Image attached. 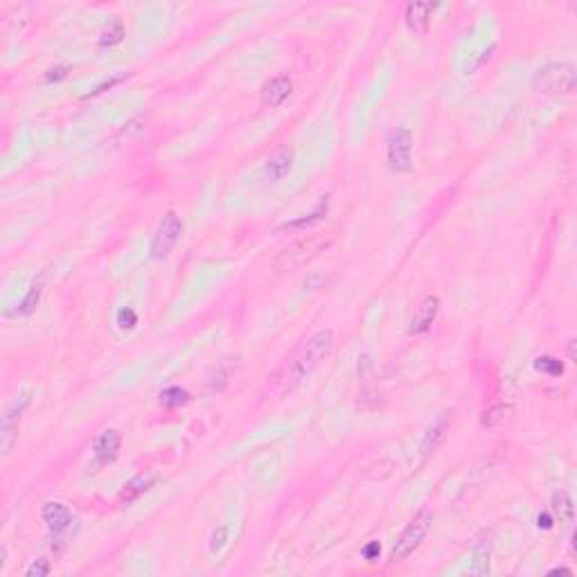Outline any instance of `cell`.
Segmentation results:
<instances>
[{
    "label": "cell",
    "mask_w": 577,
    "mask_h": 577,
    "mask_svg": "<svg viewBox=\"0 0 577 577\" xmlns=\"http://www.w3.org/2000/svg\"><path fill=\"white\" fill-rule=\"evenodd\" d=\"M331 350H334V334L329 329H320V331L311 334V336L286 359V363L279 368V372L273 377V386H275L277 395H284L288 390H293L298 384H302V379L309 377Z\"/></svg>",
    "instance_id": "obj_1"
},
{
    "label": "cell",
    "mask_w": 577,
    "mask_h": 577,
    "mask_svg": "<svg viewBox=\"0 0 577 577\" xmlns=\"http://www.w3.org/2000/svg\"><path fill=\"white\" fill-rule=\"evenodd\" d=\"M575 84H577V72L571 63H546L532 77V86L539 93H548V95H568L575 90Z\"/></svg>",
    "instance_id": "obj_2"
},
{
    "label": "cell",
    "mask_w": 577,
    "mask_h": 577,
    "mask_svg": "<svg viewBox=\"0 0 577 577\" xmlns=\"http://www.w3.org/2000/svg\"><path fill=\"white\" fill-rule=\"evenodd\" d=\"M331 243V239L322 237V234H311V237H304L300 241L286 246L279 255L273 259V266L277 270H293L304 266L307 261L313 259L320 250H325Z\"/></svg>",
    "instance_id": "obj_3"
},
{
    "label": "cell",
    "mask_w": 577,
    "mask_h": 577,
    "mask_svg": "<svg viewBox=\"0 0 577 577\" xmlns=\"http://www.w3.org/2000/svg\"><path fill=\"white\" fill-rule=\"evenodd\" d=\"M433 526V514L431 512H420L417 517H415L408 526H406V530L399 535V539H397V544L393 546V553H390V562L397 564V562H404L406 557H408L411 553H415V548H420V544L424 541V537L429 535V530Z\"/></svg>",
    "instance_id": "obj_4"
},
{
    "label": "cell",
    "mask_w": 577,
    "mask_h": 577,
    "mask_svg": "<svg viewBox=\"0 0 577 577\" xmlns=\"http://www.w3.org/2000/svg\"><path fill=\"white\" fill-rule=\"evenodd\" d=\"M183 219L174 212V210H167L162 214V219L158 221V228L153 232V239H151V259H165L174 246L178 243L180 234H183Z\"/></svg>",
    "instance_id": "obj_5"
},
{
    "label": "cell",
    "mask_w": 577,
    "mask_h": 577,
    "mask_svg": "<svg viewBox=\"0 0 577 577\" xmlns=\"http://www.w3.org/2000/svg\"><path fill=\"white\" fill-rule=\"evenodd\" d=\"M388 167L397 174H406L413 167V133L406 126H397L386 138Z\"/></svg>",
    "instance_id": "obj_6"
},
{
    "label": "cell",
    "mask_w": 577,
    "mask_h": 577,
    "mask_svg": "<svg viewBox=\"0 0 577 577\" xmlns=\"http://www.w3.org/2000/svg\"><path fill=\"white\" fill-rule=\"evenodd\" d=\"M32 404V393L23 390L18 393L12 402L7 404V408L0 420V447H3V456H9L14 449V442L18 438V422H21L23 413L27 411V406Z\"/></svg>",
    "instance_id": "obj_7"
},
{
    "label": "cell",
    "mask_w": 577,
    "mask_h": 577,
    "mask_svg": "<svg viewBox=\"0 0 577 577\" xmlns=\"http://www.w3.org/2000/svg\"><path fill=\"white\" fill-rule=\"evenodd\" d=\"M41 517H43L45 526H48L52 537H63L72 528V523H75V517H72V512H70L68 505L54 503V501L43 505Z\"/></svg>",
    "instance_id": "obj_8"
},
{
    "label": "cell",
    "mask_w": 577,
    "mask_h": 577,
    "mask_svg": "<svg viewBox=\"0 0 577 577\" xmlns=\"http://www.w3.org/2000/svg\"><path fill=\"white\" fill-rule=\"evenodd\" d=\"M293 93V81L288 79L286 75H279V77H273V79H268L264 86H261V104L268 106V108H275L284 102V99Z\"/></svg>",
    "instance_id": "obj_9"
},
{
    "label": "cell",
    "mask_w": 577,
    "mask_h": 577,
    "mask_svg": "<svg viewBox=\"0 0 577 577\" xmlns=\"http://www.w3.org/2000/svg\"><path fill=\"white\" fill-rule=\"evenodd\" d=\"M438 311H440V298L438 295H427L417 304V309H415L408 331L411 334H424L433 325V320L438 318Z\"/></svg>",
    "instance_id": "obj_10"
},
{
    "label": "cell",
    "mask_w": 577,
    "mask_h": 577,
    "mask_svg": "<svg viewBox=\"0 0 577 577\" xmlns=\"http://www.w3.org/2000/svg\"><path fill=\"white\" fill-rule=\"evenodd\" d=\"M291 167H293V149L279 147V149H275L273 153H270V158L266 160L264 176L268 180H273V183H277V180H282L288 171H291Z\"/></svg>",
    "instance_id": "obj_11"
},
{
    "label": "cell",
    "mask_w": 577,
    "mask_h": 577,
    "mask_svg": "<svg viewBox=\"0 0 577 577\" xmlns=\"http://www.w3.org/2000/svg\"><path fill=\"white\" fill-rule=\"evenodd\" d=\"M120 445H122V438H120V433L117 431H102L97 436L95 440V445H93V454H95V460L97 463H111V460H115L117 456V451H120Z\"/></svg>",
    "instance_id": "obj_12"
},
{
    "label": "cell",
    "mask_w": 577,
    "mask_h": 577,
    "mask_svg": "<svg viewBox=\"0 0 577 577\" xmlns=\"http://www.w3.org/2000/svg\"><path fill=\"white\" fill-rule=\"evenodd\" d=\"M438 5L433 3H411L406 7V25L411 27V32L422 34L429 30L431 23V14L436 12Z\"/></svg>",
    "instance_id": "obj_13"
},
{
    "label": "cell",
    "mask_w": 577,
    "mask_h": 577,
    "mask_svg": "<svg viewBox=\"0 0 577 577\" xmlns=\"http://www.w3.org/2000/svg\"><path fill=\"white\" fill-rule=\"evenodd\" d=\"M447 429H449V413H442L440 417L427 429V433H424L422 445H420L422 458L431 456L433 451H436V449L440 447V442L445 440V436H447Z\"/></svg>",
    "instance_id": "obj_14"
},
{
    "label": "cell",
    "mask_w": 577,
    "mask_h": 577,
    "mask_svg": "<svg viewBox=\"0 0 577 577\" xmlns=\"http://www.w3.org/2000/svg\"><path fill=\"white\" fill-rule=\"evenodd\" d=\"M327 210H329V196H322L320 198V203L316 205V210L311 214H307V216H300V219H293V221H286L282 228L284 230H302V228H311V225L316 223H320L325 216H327Z\"/></svg>",
    "instance_id": "obj_15"
},
{
    "label": "cell",
    "mask_w": 577,
    "mask_h": 577,
    "mask_svg": "<svg viewBox=\"0 0 577 577\" xmlns=\"http://www.w3.org/2000/svg\"><path fill=\"white\" fill-rule=\"evenodd\" d=\"M41 293H43V277H39L36 282H32V286L27 288V293L21 300V304H16L14 311H7V316H30L36 309V304H39Z\"/></svg>",
    "instance_id": "obj_16"
},
{
    "label": "cell",
    "mask_w": 577,
    "mask_h": 577,
    "mask_svg": "<svg viewBox=\"0 0 577 577\" xmlns=\"http://www.w3.org/2000/svg\"><path fill=\"white\" fill-rule=\"evenodd\" d=\"M553 512L562 526H571L573 517H575V505H573L571 496H568V492H557L553 496Z\"/></svg>",
    "instance_id": "obj_17"
},
{
    "label": "cell",
    "mask_w": 577,
    "mask_h": 577,
    "mask_svg": "<svg viewBox=\"0 0 577 577\" xmlns=\"http://www.w3.org/2000/svg\"><path fill=\"white\" fill-rule=\"evenodd\" d=\"M151 485H153V478L151 476H135V478H131V481L124 485V490L120 492V501L122 503L138 501Z\"/></svg>",
    "instance_id": "obj_18"
},
{
    "label": "cell",
    "mask_w": 577,
    "mask_h": 577,
    "mask_svg": "<svg viewBox=\"0 0 577 577\" xmlns=\"http://www.w3.org/2000/svg\"><path fill=\"white\" fill-rule=\"evenodd\" d=\"M187 402H189L187 390H183V388H178V386L165 388V390L160 393V406H165V408H178V406H183Z\"/></svg>",
    "instance_id": "obj_19"
},
{
    "label": "cell",
    "mask_w": 577,
    "mask_h": 577,
    "mask_svg": "<svg viewBox=\"0 0 577 577\" xmlns=\"http://www.w3.org/2000/svg\"><path fill=\"white\" fill-rule=\"evenodd\" d=\"M532 365H535L537 372L548 374V377H562L564 374V363L555 356H537Z\"/></svg>",
    "instance_id": "obj_20"
},
{
    "label": "cell",
    "mask_w": 577,
    "mask_h": 577,
    "mask_svg": "<svg viewBox=\"0 0 577 577\" xmlns=\"http://www.w3.org/2000/svg\"><path fill=\"white\" fill-rule=\"evenodd\" d=\"M469 573H474V575L490 573V548L487 546H478L474 550V559H472V566H469Z\"/></svg>",
    "instance_id": "obj_21"
},
{
    "label": "cell",
    "mask_w": 577,
    "mask_h": 577,
    "mask_svg": "<svg viewBox=\"0 0 577 577\" xmlns=\"http://www.w3.org/2000/svg\"><path fill=\"white\" fill-rule=\"evenodd\" d=\"M124 36V25L120 18H115V21L108 25V30L102 34V39H99V45H115L120 43Z\"/></svg>",
    "instance_id": "obj_22"
},
{
    "label": "cell",
    "mask_w": 577,
    "mask_h": 577,
    "mask_svg": "<svg viewBox=\"0 0 577 577\" xmlns=\"http://www.w3.org/2000/svg\"><path fill=\"white\" fill-rule=\"evenodd\" d=\"M115 322L120 329H133L135 325H138V313H135L131 307H122V309L115 313Z\"/></svg>",
    "instance_id": "obj_23"
},
{
    "label": "cell",
    "mask_w": 577,
    "mask_h": 577,
    "mask_svg": "<svg viewBox=\"0 0 577 577\" xmlns=\"http://www.w3.org/2000/svg\"><path fill=\"white\" fill-rule=\"evenodd\" d=\"M505 420V406H492L490 411L483 413V427H496Z\"/></svg>",
    "instance_id": "obj_24"
},
{
    "label": "cell",
    "mask_w": 577,
    "mask_h": 577,
    "mask_svg": "<svg viewBox=\"0 0 577 577\" xmlns=\"http://www.w3.org/2000/svg\"><path fill=\"white\" fill-rule=\"evenodd\" d=\"M50 571H52V566H50V562L48 559H36V562L27 568V577H45V575H50Z\"/></svg>",
    "instance_id": "obj_25"
},
{
    "label": "cell",
    "mask_w": 577,
    "mask_h": 577,
    "mask_svg": "<svg viewBox=\"0 0 577 577\" xmlns=\"http://www.w3.org/2000/svg\"><path fill=\"white\" fill-rule=\"evenodd\" d=\"M225 537H228V528H225V526H221L219 530L212 532V537H210V553L221 550V546L225 544Z\"/></svg>",
    "instance_id": "obj_26"
},
{
    "label": "cell",
    "mask_w": 577,
    "mask_h": 577,
    "mask_svg": "<svg viewBox=\"0 0 577 577\" xmlns=\"http://www.w3.org/2000/svg\"><path fill=\"white\" fill-rule=\"evenodd\" d=\"M379 553H381V546H379V541H370V544L363 546V550H361V555H363L365 562H377Z\"/></svg>",
    "instance_id": "obj_27"
},
{
    "label": "cell",
    "mask_w": 577,
    "mask_h": 577,
    "mask_svg": "<svg viewBox=\"0 0 577 577\" xmlns=\"http://www.w3.org/2000/svg\"><path fill=\"white\" fill-rule=\"evenodd\" d=\"M68 77V68L66 66H57V68H52L45 72V81L48 84H52V81H61V79H66Z\"/></svg>",
    "instance_id": "obj_28"
},
{
    "label": "cell",
    "mask_w": 577,
    "mask_h": 577,
    "mask_svg": "<svg viewBox=\"0 0 577 577\" xmlns=\"http://www.w3.org/2000/svg\"><path fill=\"white\" fill-rule=\"evenodd\" d=\"M122 79H124V75H120V77H113V79H108V81H104V84H99V86H97V88L93 90V93H88L86 97H93V95H99V93H104L106 88H113L115 84H120Z\"/></svg>",
    "instance_id": "obj_29"
},
{
    "label": "cell",
    "mask_w": 577,
    "mask_h": 577,
    "mask_svg": "<svg viewBox=\"0 0 577 577\" xmlns=\"http://www.w3.org/2000/svg\"><path fill=\"white\" fill-rule=\"evenodd\" d=\"M553 523H555V519H553V517H550V514H548V512H544V514H539V517H537V526H539L541 530H550V528H553Z\"/></svg>",
    "instance_id": "obj_30"
},
{
    "label": "cell",
    "mask_w": 577,
    "mask_h": 577,
    "mask_svg": "<svg viewBox=\"0 0 577 577\" xmlns=\"http://www.w3.org/2000/svg\"><path fill=\"white\" fill-rule=\"evenodd\" d=\"M568 356H571V361L575 359V341H568Z\"/></svg>",
    "instance_id": "obj_31"
},
{
    "label": "cell",
    "mask_w": 577,
    "mask_h": 577,
    "mask_svg": "<svg viewBox=\"0 0 577 577\" xmlns=\"http://www.w3.org/2000/svg\"><path fill=\"white\" fill-rule=\"evenodd\" d=\"M550 573H562V575H573V571L571 568H553V571Z\"/></svg>",
    "instance_id": "obj_32"
}]
</instances>
